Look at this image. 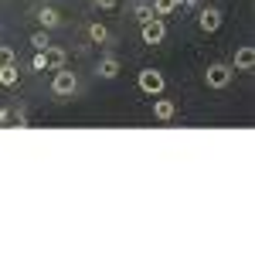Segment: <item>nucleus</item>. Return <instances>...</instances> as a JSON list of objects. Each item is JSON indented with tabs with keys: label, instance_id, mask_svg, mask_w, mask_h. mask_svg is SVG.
Returning a JSON list of instances; mask_svg holds the SVG:
<instances>
[{
	"label": "nucleus",
	"instance_id": "1",
	"mask_svg": "<svg viewBox=\"0 0 255 255\" xmlns=\"http://www.w3.org/2000/svg\"><path fill=\"white\" fill-rule=\"evenodd\" d=\"M232 79H235V68L232 65H208V72H204L208 89H225Z\"/></svg>",
	"mask_w": 255,
	"mask_h": 255
},
{
	"label": "nucleus",
	"instance_id": "2",
	"mask_svg": "<svg viewBox=\"0 0 255 255\" xmlns=\"http://www.w3.org/2000/svg\"><path fill=\"white\" fill-rule=\"evenodd\" d=\"M75 89H79V79H75V72H68V68H55L51 92H55V96H72Z\"/></svg>",
	"mask_w": 255,
	"mask_h": 255
},
{
	"label": "nucleus",
	"instance_id": "3",
	"mask_svg": "<svg viewBox=\"0 0 255 255\" xmlns=\"http://www.w3.org/2000/svg\"><path fill=\"white\" fill-rule=\"evenodd\" d=\"M139 38H143V44H160V41L167 38V27H163V20L160 17H150L139 24Z\"/></svg>",
	"mask_w": 255,
	"mask_h": 255
},
{
	"label": "nucleus",
	"instance_id": "4",
	"mask_svg": "<svg viewBox=\"0 0 255 255\" xmlns=\"http://www.w3.org/2000/svg\"><path fill=\"white\" fill-rule=\"evenodd\" d=\"M163 85H167V82H163V72H157V68H143V72H139V89H143L146 96H160Z\"/></svg>",
	"mask_w": 255,
	"mask_h": 255
},
{
	"label": "nucleus",
	"instance_id": "5",
	"mask_svg": "<svg viewBox=\"0 0 255 255\" xmlns=\"http://www.w3.org/2000/svg\"><path fill=\"white\" fill-rule=\"evenodd\" d=\"M197 27H201L204 34H215L218 27H221V10H218V7H204L201 17H197Z\"/></svg>",
	"mask_w": 255,
	"mask_h": 255
},
{
	"label": "nucleus",
	"instance_id": "6",
	"mask_svg": "<svg viewBox=\"0 0 255 255\" xmlns=\"http://www.w3.org/2000/svg\"><path fill=\"white\" fill-rule=\"evenodd\" d=\"M96 75H99V79H106V82H113L119 75V58H116V55H102L99 65H96Z\"/></svg>",
	"mask_w": 255,
	"mask_h": 255
},
{
	"label": "nucleus",
	"instance_id": "7",
	"mask_svg": "<svg viewBox=\"0 0 255 255\" xmlns=\"http://www.w3.org/2000/svg\"><path fill=\"white\" fill-rule=\"evenodd\" d=\"M232 68H235V72H252V68H255V48H249V44H245V48H238Z\"/></svg>",
	"mask_w": 255,
	"mask_h": 255
},
{
	"label": "nucleus",
	"instance_id": "8",
	"mask_svg": "<svg viewBox=\"0 0 255 255\" xmlns=\"http://www.w3.org/2000/svg\"><path fill=\"white\" fill-rule=\"evenodd\" d=\"M65 61H68V55H65L61 48H55V44H48V48H44V65H48V72L65 68Z\"/></svg>",
	"mask_w": 255,
	"mask_h": 255
},
{
	"label": "nucleus",
	"instance_id": "9",
	"mask_svg": "<svg viewBox=\"0 0 255 255\" xmlns=\"http://www.w3.org/2000/svg\"><path fill=\"white\" fill-rule=\"evenodd\" d=\"M174 113H177V106L170 102V99H157V102H153V116H157L160 123H170Z\"/></svg>",
	"mask_w": 255,
	"mask_h": 255
},
{
	"label": "nucleus",
	"instance_id": "10",
	"mask_svg": "<svg viewBox=\"0 0 255 255\" xmlns=\"http://www.w3.org/2000/svg\"><path fill=\"white\" fill-rule=\"evenodd\" d=\"M38 20H41V27H48V31H51V27H58V24H61V14L55 10V7H41Z\"/></svg>",
	"mask_w": 255,
	"mask_h": 255
},
{
	"label": "nucleus",
	"instance_id": "11",
	"mask_svg": "<svg viewBox=\"0 0 255 255\" xmlns=\"http://www.w3.org/2000/svg\"><path fill=\"white\" fill-rule=\"evenodd\" d=\"M133 14H136L139 24L150 20V17H157V14H153V3H146V0H136V3H133Z\"/></svg>",
	"mask_w": 255,
	"mask_h": 255
},
{
	"label": "nucleus",
	"instance_id": "12",
	"mask_svg": "<svg viewBox=\"0 0 255 255\" xmlns=\"http://www.w3.org/2000/svg\"><path fill=\"white\" fill-rule=\"evenodd\" d=\"M0 85H3V89H14V85H17V65L0 68Z\"/></svg>",
	"mask_w": 255,
	"mask_h": 255
},
{
	"label": "nucleus",
	"instance_id": "13",
	"mask_svg": "<svg viewBox=\"0 0 255 255\" xmlns=\"http://www.w3.org/2000/svg\"><path fill=\"white\" fill-rule=\"evenodd\" d=\"M174 10H177L174 0H153V14H157V17H167V14H174Z\"/></svg>",
	"mask_w": 255,
	"mask_h": 255
},
{
	"label": "nucleus",
	"instance_id": "14",
	"mask_svg": "<svg viewBox=\"0 0 255 255\" xmlns=\"http://www.w3.org/2000/svg\"><path fill=\"white\" fill-rule=\"evenodd\" d=\"M7 65H17V51L7 48V44H0V68H7Z\"/></svg>",
	"mask_w": 255,
	"mask_h": 255
},
{
	"label": "nucleus",
	"instance_id": "15",
	"mask_svg": "<svg viewBox=\"0 0 255 255\" xmlns=\"http://www.w3.org/2000/svg\"><path fill=\"white\" fill-rule=\"evenodd\" d=\"M89 38L92 41H109V31H106L102 24H92V27H89Z\"/></svg>",
	"mask_w": 255,
	"mask_h": 255
},
{
	"label": "nucleus",
	"instance_id": "16",
	"mask_svg": "<svg viewBox=\"0 0 255 255\" xmlns=\"http://www.w3.org/2000/svg\"><path fill=\"white\" fill-rule=\"evenodd\" d=\"M14 116H17V123H20V126H24V113H10L7 106H0V126H3L7 119H14Z\"/></svg>",
	"mask_w": 255,
	"mask_h": 255
},
{
	"label": "nucleus",
	"instance_id": "17",
	"mask_svg": "<svg viewBox=\"0 0 255 255\" xmlns=\"http://www.w3.org/2000/svg\"><path fill=\"white\" fill-rule=\"evenodd\" d=\"M31 44H34L38 51H44V48H48L51 41H48V34H44V31H38V34H31Z\"/></svg>",
	"mask_w": 255,
	"mask_h": 255
},
{
	"label": "nucleus",
	"instance_id": "18",
	"mask_svg": "<svg viewBox=\"0 0 255 255\" xmlns=\"http://www.w3.org/2000/svg\"><path fill=\"white\" fill-rule=\"evenodd\" d=\"M31 68H34V72H48V65H44V51H38V55H34Z\"/></svg>",
	"mask_w": 255,
	"mask_h": 255
},
{
	"label": "nucleus",
	"instance_id": "19",
	"mask_svg": "<svg viewBox=\"0 0 255 255\" xmlns=\"http://www.w3.org/2000/svg\"><path fill=\"white\" fill-rule=\"evenodd\" d=\"M96 7H99V10H116L119 0H96Z\"/></svg>",
	"mask_w": 255,
	"mask_h": 255
},
{
	"label": "nucleus",
	"instance_id": "20",
	"mask_svg": "<svg viewBox=\"0 0 255 255\" xmlns=\"http://www.w3.org/2000/svg\"><path fill=\"white\" fill-rule=\"evenodd\" d=\"M174 3H177V7H194L197 0H174Z\"/></svg>",
	"mask_w": 255,
	"mask_h": 255
}]
</instances>
